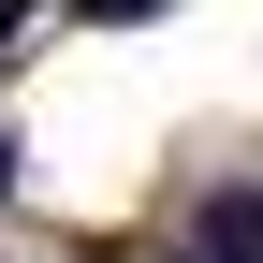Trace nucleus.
<instances>
[{
    "instance_id": "obj_1",
    "label": "nucleus",
    "mask_w": 263,
    "mask_h": 263,
    "mask_svg": "<svg viewBox=\"0 0 263 263\" xmlns=\"http://www.w3.org/2000/svg\"><path fill=\"white\" fill-rule=\"evenodd\" d=\"M205 263H263V190H219L205 205Z\"/></svg>"
},
{
    "instance_id": "obj_2",
    "label": "nucleus",
    "mask_w": 263,
    "mask_h": 263,
    "mask_svg": "<svg viewBox=\"0 0 263 263\" xmlns=\"http://www.w3.org/2000/svg\"><path fill=\"white\" fill-rule=\"evenodd\" d=\"M88 15H103V29H117V15H161V0H88Z\"/></svg>"
},
{
    "instance_id": "obj_3",
    "label": "nucleus",
    "mask_w": 263,
    "mask_h": 263,
    "mask_svg": "<svg viewBox=\"0 0 263 263\" xmlns=\"http://www.w3.org/2000/svg\"><path fill=\"white\" fill-rule=\"evenodd\" d=\"M15 29H29V0H0V59H15Z\"/></svg>"
},
{
    "instance_id": "obj_4",
    "label": "nucleus",
    "mask_w": 263,
    "mask_h": 263,
    "mask_svg": "<svg viewBox=\"0 0 263 263\" xmlns=\"http://www.w3.org/2000/svg\"><path fill=\"white\" fill-rule=\"evenodd\" d=\"M0 190H15V132H0Z\"/></svg>"
}]
</instances>
